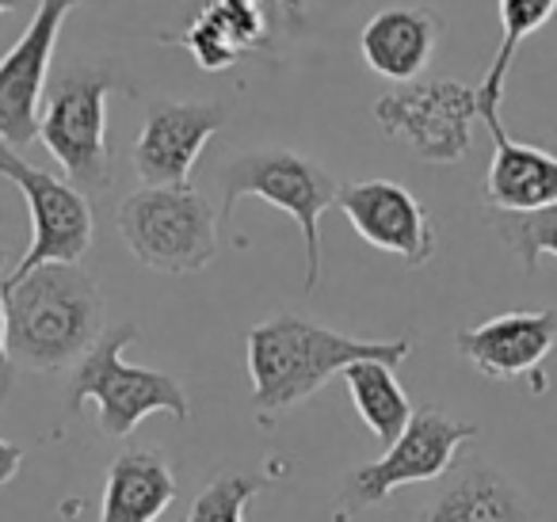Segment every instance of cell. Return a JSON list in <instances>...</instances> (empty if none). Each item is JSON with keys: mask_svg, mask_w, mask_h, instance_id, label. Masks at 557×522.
Here are the masks:
<instances>
[{"mask_svg": "<svg viewBox=\"0 0 557 522\" xmlns=\"http://www.w3.org/2000/svg\"><path fill=\"white\" fill-rule=\"evenodd\" d=\"M248 374H252L256 412H287L310 400L333 374H344L351 362L379 359L397 366L409 359L412 339H356L306 316L278 313L252 324L245 336Z\"/></svg>", "mask_w": 557, "mask_h": 522, "instance_id": "1", "label": "cell"}, {"mask_svg": "<svg viewBox=\"0 0 557 522\" xmlns=\"http://www.w3.org/2000/svg\"><path fill=\"white\" fill-rule=\"evenodd\" d=\"M12 366L62 370L103 336L100 283L81 263H42L24 283H4Z\"/></svg>", "mask_w": 557, "mask_h": 522, "instance_id": "2", "label": "cell"}, {"mask_svg": "<svg viewBox=\"0 0 557 522\" xmlns=\"http://www.w3.org/2000/svg\"><path fill=\"white\" fill-rule=\"evenodd\" d=\"M138 339V324H115L108 328L85 355L77 359L70 377V412H81L85 400H96L100 408V427L111 438L134 435L149 412H169L176 423L191 420V405L180 382L161 370L131 366L123 362V347Z\"/></svg>", "mask_w": 557, "mask_h": 522, "instance_id": "3", "label": "cell"}, {"mask_svg": "<svg viewBox=\"0 0 557 522\" xmlns=\"http://www.w3.org/2000/svg\"><path fill=\"white\" fill-rule=\"evenodd\" d=\"M222 207H218V225L233 222V210L240 199H263L275 210L290 214L302 229L306 240V290H318L321 283V214L336 202L341 184L318 161L295 153V149H252L222 169Z\"/></svg>", "mask_w": 557, "mask_h": 522, "instance_id": "4", "label": "cell"}, {"mask_svg": "<svg viewBox=\"0 0 557 522\" xmlns=\"http://www.w3.org/2000/svg\"><path fill=\"white\" fill-rule=\"evenodd\" d=\"M119 233L134 260L161 275H195L218 256V214L191 184L126 195L119 207Z\"/></svg>", "mask_w": 557, "mask_h": 522, "instance_id": "5", "label": "cell"}, {"mask_svg": "<svg viewBox=\"0 0 557 522\" xmlns=\"http://www.w3.org/2000/svg\"><path fill=\"white\" fill-rule=\"evenodd\" d=\"M119 88L111 65H73L50 85L39 108V141L85 195L111 184L108 96Z\"/></svg>", "mask_w": 557, "mask_h": 522, "instance_id": "6", "label": "cell"}, {"mask_svg": "<svg viewBox=\"0 0 557 522\" xmlns=\"http://www.w3.org/2000/svg\"><path fill=\"white\" fill-rule=\"evenodd\" d=\"M382 134L428 164H455L470 157L473 123L481 119L478 85L462 80H409L374 103Z\"/></svg>", "mask_w": 557, "mask_h": 522, "instance_id": "7", "label": "cell"}, {"mask_svg": "<svg viewBox=\"0 0 557 522\" xmlns=\"http://www.w3.org/2000/svg\"><path fill=\"white\" fill-rule=\"evenodd\" d=\"M0 179H9L24 191L27 214H32V245L24 260L4 275V283H24L42 263H81L92 248L96 217L88 207V195L73 187L70 179L50 176L47 169H35L20 157L16 146L0 141Z\"/></svg>", "mask_w": 557, "mask_h": 522, "instance_id": "8", "label": "cell"}, {"mask_svg": "<svg viewBox=\"0 0 557 522\" xmlns=\"http://www.w3.org/2000/svg\"><path fill=\"white\" fill-rule=\"evenodd\" d=\"M470 438H478L473 423H462L447 415L443 408H417L409 427L401 431L394 446H386L379 461H367L348 476L336 504V522H348L351 514L379 507L389 492L405 488V484H424L435 481L450 469L455 453L462 450Z\"/></svg>", "mask_w": 557, "mask_h": 522, "instance_id": "9", "label": "cell"}, {"mask_svg": "<svg viewBox=\"0 0 557 522\" xmlns=\"http://www.w3.org/2000/svg\"><path fill=\"white\" fill-rule=\"evenodd\" d=\"M85 0H39L27 32L0 58V141L27 146L39 134V103L65 16Z\"/></svg>", "mask_w": 557, "mask_h": 522, "instance_id": "10", "label": "cell"}, {"mask_svg": "<svg viewBox=\"0 0 557 522\" xmlns=\"http://www.w3.org/2000/svg\"><path fill=\"white\" fill-rule=\"evenodd\" d=\"M336 202L351 229L379 252L397 256L409 268H424L435 256V225L409 187L394 179H351L341 184Z\"/></svg>", "mask_w": 557, "mask_h": 522, "instance_id": "11", "label": "cell"}, {"mask_svg": "<svg viewBox=\"0 0 557 522\" xmlns=\"http://www.w3.org/2000/svg\"><path fill=\"white\" fill-rule=\"evenodd\" d=\"M225 126V108L218 103L157 100L134 141V172L146 187L187 184L207 141Z\"/></svg>", "mask_w": 557, "mask_h": 522, "instance_id": "12", "label": "cell"}, {"mask_svg": "<svg viewBox=\"0 0 557 522\" xmlns=\"http://www.w3.org/2000/svg\"><path fill=\"white\" fill-rule=\"evenodd\" d=\"M458 351L473 362L485 377L496 382H516V377H534L542 393V359L557 344V313H500L493 321L478 324L470 332H458Z\"/></svg>", "mask_w": 557, "mask_h": 522, "instance_id": "13", "label": "cell"}, {"mask_svg": "<svg viewBox=\"0 0 557 522\" xmlns=\"http://www.w3.org/2000/svg\"><path fill=\"white\" fill-rule=\"evenodd\" d=\"M420 522H542V519H539V507L531 504V496L508 473L485 465V461H466L435 492V499L424 507Z\"/></svg>", "mask_w": 557, "mask_h": 522, "instance_id": "14", "label": "cell"}, {"mask_svg": "<svg viewBox=\"0 0 557 522\" xmlns=\"http://www.w3.org/2000/svg\"><path fill=\"white\" fill-rule=\"evenodd\" d=\"M493 134V164H488L485 199L504 214H531L557 202V157L539 146H523L504 130L500 115H481Z\"/></svg>", "mask_w": 557, "mask_h": 522, "instance_id": "15", "label": "cell"}, {"mask_svg": "<svg viewBox=\"0 0 557 522\" xmlns=\"http://www.w3.org/2000/svg\"><path fill=\"white\" fill-rule=\"evenodd\" d=\"M443 35V16L432 9H386L367 20L359 50L371 73L394 85H409L432 62Z\"/></svg>", "mask_w": 557, "mask_h": 522, "instance_id": "16", "label": "cell"}, {"mask_svg": "<svg viewBox=\"0 0 557 522\" xmlns=\"http://www.w3.org/2000/svg\"><path fill=\"white\" fill-rule=\"evenodd\" d=\"M176 499V476L157 450H123L103 481L100 522H157Z\"/></svg>", "mask_w": 557, "mask_h": 522, "instance_id": "17", "label": "cell"}, {"mask_svg": "<svg viewBox=\"0 0 557 522\" xmlns=\"http://www.w3.org/2000/svg\"><path fill=\"white\" fill-rule=\"evenodd\" d=\"M344 385H348L351 405H356L359 420L371 427V435L379 438L382 446H394L397 438H401V431L409 427L412 412H417L409 393L397 382L394 366L379 359L351 362V366L344 370Z\"/></svg>", "mask_w": 557, "mask_h": 522, "instance_id": "18", "label": "cell"}, {"mask_svg": "<svg viewBox=\"0 0 557 522\" xmlns=\"http://www.w3.org/2000/svg\"><path fill=\"white\" fill-rule=\"evenodd\" d=\"M260 35V12L252 0H218L207 16L195 20L184 35V47L195 54L202 70H225L240 58V50L252 47Z\"/></svg>", "mask_w": 557, "mask_h": 522, "instance_id": "19", "label": "cell"}, {"mask_svg": "<svg viewBox=\"0 0 557 522\" xmlns=\"http://www.w3.org/2000/svg\"><path fill=\"white\" fill-rule=\"evenodd\" d=\"M554 12H557V0H500V47H496L485 80L478 85L481 115H496V108L504 100V80L511 73L519 42L531 39Z\"/></svg>", "mask_w": 557, "mask_h": 522, "instance_id": "20", "label": "cell"}, {"mask_svg": "<svg viewBox=\"0 0 557 522\" xmlns=\"http://www.w3.org/2000/svg\"><path fill=\"white\" fill-rule=\"evenodd\" d=\"M488 225L504 237V245L516 248L527 275H534L542 256H557V202L531 210V214H488Z\"/></svg>", "mask_w": 557, "mask_h": 522, "instance_id": "21", "label": "cell"}, {"mask_svg": "<svg viewBox=\"0 0 557 522\" xmlns=\"http://www.w3.org/2000/svg\"><path fill=\"white\" fill-rule=\"evenodd\" d=\"M268 488V476L260 473H218L207 488L195 496L187 522H245V511L260 492Z\"/></svg>", "mask_w": 557, "mask_h": 522, "instance_id": "22", "label": "cell"}, {"mask_svg": "<svg viewBox=\"0 0 557 522\" xmlns=\"http://www.w3.org/2000/svg\"><path fill=\"white\" fill-rule=\"evenodd\" d=\"M9 268V248L0 245V271ZM12 355H9V298H4V278H0V408L12 389Z\"/></svg>", "mask_w": 557, "mask_h": 522, "instance_id": "23", "label": "cell"}, {"mask_svg": "<svg viewBox=\"0 0 557 522\" xmlns=\"http://www.w3.org/2000/svg\"><path fill=\"white\" fill-rule=\"evenodd\" d=\"M20 465H24V446L0 438V484H9L20 473Z\"/></svg>", "mask_w": 557, "mask_h": 522, "instance_id": "24", "label": "cell"}, {"mask_svg": "<svg viewBox=\"0 0 557 522\" xmlns=\"http://www.w3.org/2000/svg\"><path fill=\"white\" fill-rule=\"evenodd\" d=\"M27 0H0V16H4V12H16V9H24Z\"/></svg>", "mask_w": 557, "mask_h": 522, "instance_id": "25", "label": "cell"}]
</instances>
